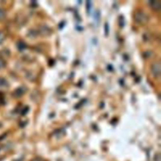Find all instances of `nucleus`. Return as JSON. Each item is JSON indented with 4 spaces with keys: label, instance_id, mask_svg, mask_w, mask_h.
<instances>
[{
    "label": "nucleus",
    "instance_id": "1",
    "mask_svg": "<svg viewBox=\"0 0 161 161\" xmlns=\"http://www.w3.org/2000/svg\"><path fill=\"white\" fill-rule=\"evenodd\" d=\"M151 71L153 74V76H154L156 78L160 76V62L157 61L155 62L152 66L151 68Z\"/></svg>",
    "mask_w": 161,
    "mask_h": 161
},
{
    "label": "nucleus",
    "instance_id": "2",
    "mask_svg": "<svg viewBox=\"0 0 161 161\" xmlns=\"http://www.w3.org/2000/svg\"><path fill=\"white\" fill-rule=\"evenodd\" d=\"M135 20H136L137 22L141 23H143L146 22L147 20L145 14H144L142 12H138V13H137L135 14Z\"/></svg>",
    "mask_w": 161,
    "mask_h": 161
},
{
    "label": "nucleus",
    "instance_id": "3",
    "mask_svg": "<svg viewBox=\"0 0 161 161\" xmlns=\"http://www.w3.org/2000/svg\"><path fill=\"white\" fill-rule=\"evenodd\" d=\"M25 92V89L24 87H20L18 89H17L15 91L13 92V95L16 98H19L22 96Z\"/></svg>",
    "mask_w": 161,
    "mask_h": 161
},
{
    "label": "nucleus",
    "instance_id": "4",
    "mask_svg": "<svg viewBox=\"0 0 161 161\" xmlns=\"http://www.w3.org/2000/svg\"><path fill=\"white\" fill-rule=\"evenodd\" d=\"M149 3L150 6L153 10H159L160 9V3L159 1H150Z\"/></svg>",
    "mask_w": 161,
    "mask_h": 161
},
{
    "label": "nucleus",
    "instance_id": "5",
    "mask_svg": "<svg viewBox=\"0 0 161 161\" xmlns=\"http://www.w3.org/2000/svg\"><path fill=\"white\" fill-rule=\"evenodd\" d=\"M8 86V82L4 78L0 77V88H6Z\"/></svg>",
    "mask_w": 161,
    "mask_h": 161
},
{
    "label": "nucleus",
    "instance_id": "6",
    "mask_svg": "<svg viewBox=\"0 0 161 161\" xmlns=\"http://www.w3.org/2000/svg\"><path fill=\"white\" fill-rule=\"evenodd\" d=\"M17 48L20 51H22L26 48V44L22 41H19L17 43Z\"/></svg>",
    "mask_w": 161,
    "mask_h": 161
},
{
    "label": "nucleus",
    "instance_id": "7",
    "mask_svg": "<svg viewBox=\"0 0 161 161\" xmlns=\"http://www.w3.org/2000/svg\"><path fill=\"white\" fill-rule=\"evenodd\" d=\"M6 14L5 11L2 8H0V22L4 20L6 18Z\"/></svg>",
    "mask_w": 161,
    "mask_h": 161
},
{
    "label": "nucleus",
    "instance_id": "8",
    "mask_svg": "<svg viewBox=\"0 0 161 161\" xmlns=\"http://www.w3.org/2000/svg\"><path fill=\"white\" fill-rule=\"evenodd\" d=\"M6 153V149L5 147H0V160L2 159L3 157H5Z\"/></svg>",
    "mask_w": 161,
    "mask_h": 161
},
{
    "label": "nucleus",
    "instance_id": "9",
    "mask_svg": "<svg viewBox=\"0 0 161 161\" xmlns=\"http://www.w3.org/2000/svg\"><path fill=\"white\" fill-rule=\"evenodd\" d=\"M6 63L5 60L3 59V58L0 57V69H4L6 67Z\"/></svg>",
    "mask_w": 161,
    "mask_h": 161
},
{
    "label": "nucleus",
    "instance_id": "10",
    "mask_svg": "<svg viewBox=\"0 0 161 161\" xmlns=\"http://www.w3.org/2000/svg\"><path fill=\"white\" fill-rule=\"evenodd\" d=\"M5 38V34L3 32L0 31V44H2L4 42Z\"/></svg>",
    "mask_w": 161,
    "mask_h": 161
},
{
    "label": "nucleus",
    "instance_id": "11",
    "mask_svg": "<svg viewBox=\"0 0 161 161\" xmlns=\"http://www.w3.org/2000/svg\"><path fill=\"white\" fill-rule=\"evenodd\" d=\"M32 161H44V160L42 159H41L40 157H36L33 159Z\"/></svg>",
    "mask_w": 161,
    "mask_h": 161
}]
</instances>
